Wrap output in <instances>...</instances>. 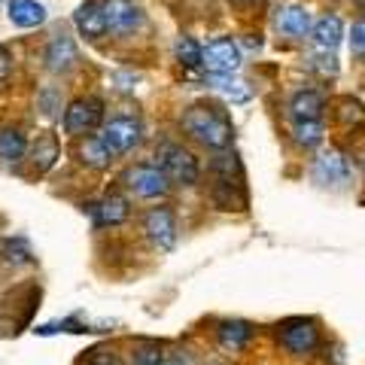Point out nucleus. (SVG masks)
Segmentation results:
<instances>
[{
	"instance_id": "f257e3e1",
	"label": "nucleus",
	"mask_w": 365,
	"mask_h": 365,
	"mask_svg": "<svg viewBox=\"0 0 365 365\" xmlns=\"http://www.w3.org/2000/svg\"><path fill=\"white\" fill-rule=\"evenodd\" d=\"M182 128H186L198 143L210 146V150L222 153L232 146V122L222 110H216L210 104H195L182 113Z\"/></svg>"
},
{
	"instance_id": "f03ea898",
	"label": "nucleus",
	"mask_w": 365,
	"mask_h": 365,
	"mask_svg": "<svg viewBox=\"0 0 365 365\" xmlns=\"http://www.w3.org/2000/svg\"><path fill=\"white\" fill-rule=\"evenodd\" d=\"M158 165L165 168L170 182H180V186H195L198 177H201L198 158L177 143H162V150H158Z\"/></svg>"
},
{
	"instance_id": "7ed1b4c3",
	"label": "nucleus",
	"mask_w": 365,
	"mask_h": 365,
	"mask_svg": "<svg viewBox=\"0 0 365 365\" xmlns=\"http://www.w3.org/2000/svg\"><path fill=\"white\" fill-rule=\"evenodd\" d=\"M125 182H128V189L140 198H162L170 189V177L165 174L162 165H134L128 174H125Z\"/></svg>"
},
{
	"instance_id": "20e7f679",
	"label": "nucleus",
	"mask_w": 365,
	"mask_h": 365,
	"mask_svg": "<svg viewBox=\"0 0 365 365\" xmlns=\"http://www.w3.org/2000/svg\"><path fill=\"white\" fill-rule=\"evenodd\" d=\"M104 119V104L98 98H76L64 110V131L67 134H88Z\"/></svg>"
},
{
	"instance_id": "39448f33",
	"label": "nucleus",
	"mask_w": 365,
	"mask_h": 365,
	"mask_svg": "<svg viewBox=\"0 0 365 365\" xmlns=\"http://www.w3.org/2000/svg\"><path fill=\"white\" fill-rule=\"evenodd\" d=\"M244 61V52H241V43L232 40V37H220L213 40L207 49H204V67L213 73V76H228V73H237V67Z\"/></svg>"
},
{
	"instance_id": "423d86ee",
	"label": "nucleus",
	"mask_w": 365,
	"mask_h": 365,
	"mask_svg": "<svg viewBox=\"0 0 365 365\" xmlns=\"http://www.w3.org/2000/svg\"><path fill=\"white\" fill-rule=\"evenodd\" d=\"M274 28H277L283 37L304 40L307 34L314 31V16H311V9L302 4H287V6L274 9Z\"/></svg>"
},
{
	"instance_id": "0eeeda50",
	"label": "nucleus",
	"mask_w": 365,
	"mask_h": 365,
	"mask_svg": "<svg viewBox=\"0 0 365 365\" xmlns=\"http://www.w3.org/2000/svg\"><path fill=\"white\" fill-rule=\"evenodd\" d=\"M277 338H280V344L287 347L289 353H311V350L319 344L317 326L311 323V319H302V317L287 319V323L280 326Z\"/></svg>"
},
{
	"instance_id": "6e6552de",
	"label": "nucleus",
	"mask_w": 365,
	"mask_h": 365,
	"mask_svg": "<svg viewBox=\"0 0 365 365\" xmlns=\"http://www.w3.org/2000/svg\"><path fill=\"white\" fill-rule=\"evenodd\" d=\"M314 180L319 186H344L350 180V162L344 153L338 150H323L314 158Z\"/></svg>"
},
{
	"instance_id": "1a4fd4ad",
	"label": "nucleus",
	"mask_w": 365,
	"mask_h": 365,
	"mask_svg": "<svg viewBox=\"0 0 365 365\" xmlns=\"http://www.w3.org/2000/svg\"><path fill=\"white\" fill-rule=\"evenodd\" d=\"M104 13H107V28L110 34H134L143 25V13L134 0H104Z\"/></svg>"
},
{
	"instance_id": "9d476101",
	"label": "nucleus",
	"mask_w": 365,
	"mask_h": 365,
	"mask_svg": "<svg viewBox=\"0 0 365 365\" xmlns=\"http://www.w3.org/2000/svg\"><path fill=\"white\" fill-rule=\"evenodd\" d=\"M143 232L158 250H174L177 244V220L168 207H153L143 216Z\"/></svg>"
},
{
	"instance_id": "9b49d317",
	"label": "nucleus",
	"mask_w": 365,
	"mask_h": 365,
	"mask_svg": "<svg viewBox=\"0 0 365 365\" xmlns=\"http://www.w3.org/2000/svg\"><path fill=\"white\" fill-rule=\"evenodd\" d=\"M107 146L113 150V155H125L131 153L137 143H140V122L137 119H110L104 125V134Z\"/></svg>"
},
{
	"instance_id": "f8f14e48",
	"label": "nucleus",
	"mask_w": 365,
	"mask_h": 365,
	"mask_svg": "<svg viewBox=\"0 0 365 365\" xmlns=\"http://www.w3.org/2000/svg\"><path fill=\"white\" fill-rule=\"evenodd\" d=\"M73 25L79 31V37H86V40H101L104 34H110L104 0H88V4L79 6L73 13Z\"/></svg>"
},
{
	"instance_id": "ddd939ff",
	"label": "nucleus",
	"mask_w": 365,
	"mask_h": 365,
	"mask_svg": "<svg viewBox=\"0 0 365 365\" xmlns=\"http://www.w3.org/2000/svg\"><path fill=\"white\" fill-rule=\"evenodd\" d=\"M76 61H79L76 43L67 37V34H58V37L49 40V46H46V67H49L52 73H67V71H73Z\"/></svg>"
},
{
	"instance_id": "4468645a",
	"label": "nucleus",
	"mask_w": 365,
	"mask_h": 365,
	"mask_svg": "<svg viewBox=\"0 0 365 365\" xmlns=\"http://www.w3.org/2000/svg\"><path fill=\"white\" fill-rule=\"evenodd\" d=\"M311 40L319 52H335L341 40H344V21H341V16L335 13H326L323 19L314 21V31H311Z\"/></svg>"
},
{
	"instance_id": "2eb2a0df",
	"label": "nucleus",
	"mask_w": 365,
	"mask_h": 365,
	"mask_svg": "<svg viewBox=\"0 0 365 365\" xmlns=\"http://www.w3.org/2000/svg\"><path fill=\"white\" fill-rule=\"evenodd\" d=\"M326 110V101L319 95L317 88H302L295 91L292 101H289V116L292 122H311V119H319Z\"/></svg>"
},
{
	"instance_id": "dca6fc26",
	"label": "nucleus",
	"mask_w": 365,
	"mask_h": 365,
	"mask_svg": "<svg viewBox=\"0 0 365 365\" xmlns=\"http://www.w3.org/2000/svg\"><path fill=\"white\" fill-rule=\"evenodd\" d=\"M9 21L19 28H37L46 21V6L37 0H9Z\"/></svg>"
},
{
	"instance_id": "f3484780",
	"label": "nucleus",
	"mask_w": 365,
	"mask_h": 365,
	"mask_svg": "<svg viewBox=\"0 0 365 365\" xmlns=\"http://www.w3.org/2000/svg\"><path fill=\"white\" fill-rule=\"evenodd\" d=\"M216 335H220V344L228 347V350H244L250 344V338H253V326L244 323V319H225L216 329Z\"/></svg>"
},
{
	"instance_id": "a211bd4d",
	"label": "nucleus",
	"mask_w": 365,
	"mask_h": 365,
	"mask_svg": "<svg viewBox=\"0 0 365 365\" xmlns=\"http://www.w3.org/2000/svg\"><path fill=\"white\" fill-rule=\"evenodd\" d=\"M79 155H83V162L88 168H98V170H104L113 162V150L107 146L104 137H86L83 146H79Z\"/></svg>"
},
{
	"instance_id": "6ab92c4d",
	"label": "nucleus",
	"mask_w": 365,
	"mask_h": 365,
	"mask_svg": "<svg viewBox=\"0 0 365 365\" xmlns=\"http://www.w3.org/2000/svg\"><path fill=\"white\" fill-rule=\"evenodd\" d=\"M25 155H28V140H25V134L16 131V128L0 131V158H4L6 165H19Z\"/></svg>"
},
{
	"instance_id": "aec40b11",
	"label": "nucleus",
	"mask_w": 365,
	"mask_h": 365,
	"mask_svg": "<svg viewBox=\"0 0 365 365\" xmlns=\"http://www.w3.org/2000/svg\"><path fill=\"white\" fill-rule=\"evenodd\" d=\"M210 86L220 91L225 101H232V104H247V101H250L247 83H244V79H237L235 73H228V76H213L210 73Z\"/></svg>"
},
{
	"instance_id": "412c9836",
	"label": "nucleus",
	"mask_w": 365,
	"mask_h": 365,
	"mask_svg": "<svg viewBox=\"0 0 365 365\" xmlns=\"http://www.w3.org/2000/svg\"><path fill=\"white\" fill-rule=\"evenodd\" d=\"M55 158H58V140H55V134H43V137H37V143H34V150H31V162H34V168H37L40 174H46V170L55 165Z\"/></svg>"
},
{
	"instance_id": "4be33fe9",
	"label": "nucleus",
	"mask_w": 365,
	"mask_h": 365,
	"mask_svg": "<svg viewBox=\"0 0 365 365\" xmlns=\"http://www.w3.org/2000/svg\"><path fill=\"white\" fill-rule=\"evenodd\" d=\"M128 220V201L122 195H110L98 204V225H122Z\"/></svg>"
},
{
	"instance_id": "5701e85b",
	"label": "nucleus",
	"mask_w": 365,
	"mask_h": 365,
	"mask_svg": "<svg viewBox=\"0 0 365 365\" xmlns=\"http://www.w3.org/2000/svg\"><path fill=\"white\" fill-rule=\"evenodd\" d=\"M174 55H177V61L182 67H189V71H192V67H201L204 64V49L192 37H180L174 43Z\"/></svg>"
},
{
	"instance_id": "b1692460",
	"label": "nucleus",
	"mask_w": 365,
	"mask_h": 365,
	"mask_svg": "<svg viewBox=\"0 0 365 365\" xmlns=\"http://www.w3.org/2000/svg\"><path fill=\"white\" fill-rule=\"evenodd\" d=\"M295 143L304 146V150H314V146L323 143V122L319 119H311V122H295Z\"/></svg>"
},
{
	"instance_id": "393cba45",
	"label": "nucleus",
	"mask_w": 365,
	"mask_h": 365,
	"mask_svg": "<svg viewBox=\"0 0 365 365\" xmlns=\"http://www.w3.org/2000/svg\"><path fill=\"white\" fill-rule=\"evenodd\" d=\"M213 170L220 174V180H241V165H237L235 155H216Z\"/></svg>"
},
{
	"instance_id": "a878e982",
	"label": "nucleus",
	"mask_w": 365,
	"mask_h": 365,
	"mask_svg": "<svg viewBox=\"0 0 365 365\" xmlns=\"http://www.w3.org/2000/svg\"><path fill=\"white\" fill-rule=\"evenodd\" d=\"M4 259L9 262V265H28L31 250L25 247V241H6L4 244Z\"/></svg>"
},
{
	"instance_id": "bb28decb",
	"label": "nucleus",
	"mask_w": 365,
	"mask_h": 365,
	"mask_svg": "<svg viewBox=\"0 0 365 365\" xmlns=\"http://www.w3.org/2000/svg\"><path fill=\"white\" fill-rule=\"evenodd\" d=\"M37 104H40V110L46 113V116H55V113L61 110V95H58V88L46 86L40 95H37Z\"/></svg>"
},
{
	"instance_id": "cd10ccee",
	"label": "nucleus",
	"mask_w": 365,
	"mask_h": 365,
	"mask_svg": "<svg viewBox=\"0 0 365 365\" xmlns=\"http://www.w3.org/2000/svg\"><path fill=\"white\" fill-rule=\"evenodd\" d=\"M162 362H165V353L155 344H143L134 350V365H162Z\"/></svg>"
},
{
	"instance_id": "c85d7f7f",
	"label": "nucleus",
	"mask_w": 365,
	"mask_h": 365,
	"mask_svg": "<svg viewBox=\"0 0 365 365\" xmlns=\"http://www.w3.org/2000/svg\"><path fill=\"white\" fill-rule=\"evenodd\" d=\"M347 40H350V52L356 55L359 61H365V19H362V21H356V25L350 28Z\"/></svg>"
},
{
	"instance_id": "c756f323",
	"label": "nucleus",
	"mask_w": 365,
	"mask_h": 365,
	"mask_svg": "<svg viewBox=\"0 0 365 365\" xmlns=\"http://www.w3.org/2000/svg\"><path fill=\"white\" fill-rule=\"evenodd\" d=\"M338 116L344 119L347 125H350V122H362L365 110H362V104H359V101H353V98H344V101H341V113H338Z\"/></svg>"
},
{
	"instance_id": "7c9ffc66",
	"label": "nucleus",
	"mask_w": 365,
	"mask_h": 365,
	"mask_svg": "<svg viewBox=\"0 0 365 365\" xmlns=\"http://www.w3.org/2000/svg\"><path fill=\"white\" fill-rule=\"evenodd\" d=\"M86 365H122V359H119L113 350H95V353H91V356L86 359Z\"/></svg>"
},
{
	"instance_id": "2f4dec72",
	"label": "nucleus",
	"mask_w": 365,
	"mask_h": 365,
	"mask_svg": "<svg viewBox=\"0 0 365 365\" xmlns=\"http://www.w3.org/2000/svg\"><path fill=\"white\" fill-rule=\"evenodd\" d=\"M9 73H13V52L6 46H0V83H6Z\"/></svg>"
},
{
	"instance_id": "473e14b6",
	"label": "nucleus",
	"mask_w": 365,
	"mask_h": 365,
	"mask_svg": "<svg viewBox=\"0 0 365 365\" xmlns=\"http://www.w3.org/2000/svg\"><path fill=\"white\" fill-rule=\"evenodd\" d=\"M162 365H189V362L182 359V356H170V359L165 356V362H162Z\"/></svg>"
},
{
	"instance_id": "72a5a7b5",
	"label": "nucleus",
	"mask_w": 365,
	"mask_h": 365,
	"mask_svg": "<svg viewBox=\"0 0 365 365\" xmlns=\"http://www.w3.org/2000/svg\"><path fill=\"white\" fill-rule=\"evenodd\" d=\"M362 170H365V158H362Z\"/></svg>"
},
{
	"instance_id": "f704fd0d",
	"label": "nucleus",
	"mask_w": 365,
	"mask_h": 365,
	"mask_svg": "<svg viewBox=\"0 0 365 365\" xmlns=\"http://www.w3.org/2000/svg\"><path fill=\"white\" fill-rule=\"evenodd\" d=\"M210 365H220V362H210Z\"/></svg>"
}]
</instances>
